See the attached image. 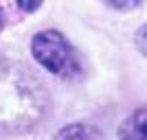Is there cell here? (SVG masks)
Returning a JSON list of instances; mask_svg holds the SVG:
<instances>
[{
	"label": "cell",
	"instance_id": "6da1fadb",
	"mask_svg": "<svg viewBox=\"0 0 147 140\" xmlns=\"http://www.w3.org/2000/svg\"><path fill=\"white\" fill-rule=\"evenodd\" d=\"M49 92L20 61L0 59V131H26L44 118Z\"/></svg>",
	"mask_w": 147,
	"mask_h": 140
},
{
	"label": "cell",
	"instance_id": "7a4b0ae2",
	"mask_svg": "<svg viewBox=\"0 0 147 140\" xmlns=\"http://www.w3.org/2000/svg\"><path fill=\"white\" fill-rule=\"evenodd\" d=\"M31 53L44 70L59 77H73L79 70L73 46L59 31H42L31 40Z\"/></svg>",
	"mask_w": 147,
	"mask_h": 140
},
{
	"label": "cell",
	"instance_id": "3957f363",
	"mask_svg": "<svg viewBox=\"0 0 147 140\" xmlns=\"http://www.w3.org/2000/svg\"><path fill=\"white\" fill-rule=\"evenodd\" d=\"M145 107H138L127 121L121 125L119 129V138H127V140H141L145 138Z\"/></svg>",
	"mask_w": 147,
	"mask_h": 140
},
{
	"label": "cell",
	"instance_id": "277c9868",
	"mask_svg": "<svg viewBox=\"0 0 147 140\" xmlns=\"http://www.w3.org/2000/svg\"><path fill=\"white\" fill-rule=\"evenodd\" d=\"M57 138H101V131L90 125L77 123V125H70V127H64L61 131H57Z\"/></svg>",
	"mask_w": 147,
	"mask_h": 140
},
{
	"label": "cell",
	"instance_id": "5b68a950",
	"mask_svg": "<svg viewBox=\"0 0 147 140\" xmlns=\"http://www.w3.org/2000/svg\"><path fill=\"white\" fill-rule=\"evenodd\" d=\"M141 2L143 0H108V5L119 9V11H132V9H136Z\"/></svg>",
	"mask_w": 147,
	"mask_h": 140
},
{
	"label": "cell",
	"instance_id": "8992f818",
	"mask_svg": "<svg viewBox=\"0 0 147 140\" xmlns=\"http://www.w3.org/2000/svg\"><path fill=\"white\" fill-rule=\"evenodd\" d=\"M20 7V11H24V13H33L37 11V7L42 5V0H16Z\"/></svg>",
	"mask_w": 147,
	"mask_h": 140
},
{
	"label": "cell",
	"instance_id": "52a82bcc",
	"mask_svg": "<svg viewBox=\"0 0 147 140\" xmlns=\"http://www.w3.org/2000/svg\"><path fill=\"white\" fill-rule=\"evenodd\" d=\"M2 26H5V11L0 9V29H2Z\"/></svg>",
	"mask_w": 147,
	"mask_h": 140
}]
</instances>
